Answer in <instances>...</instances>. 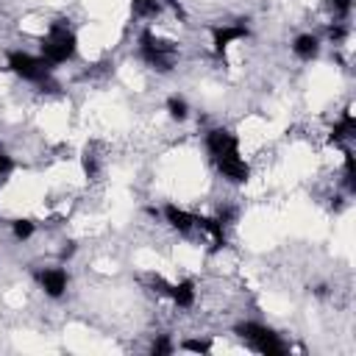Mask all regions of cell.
<instances>
[{
	"label": "cell",
	"instance_id": "7c38bea8",
	"mask_svg": "<svg viewBox=\"0 0 356 356\" xmlns=\"http://www.w3.org/2000/svg\"><path fill=\"white\" fill-rule=\"evenodd\" d=\"M353 134H356V120H353L350 111H345L342 120L334 122V128H331V142H345V139H350Z\"/></svg>",
	"mask_w": 356,
	"mask_h": 356
},
{
	"label": "cell",
	"instance_id": "9a60e30c",
	"mask_svg": "<svg viewBox=\"0 0 356 356\" xmlns=\"http://www.w3.org/2000/svg\"><path fill=\"white\" fill-rule=\"evenodd\" d=\"M345 186H348V192H356V167H353V153H345Z\"/></svg>",
	"mask_w": 356,
	"mask_h": 356
},
{
	"label": "cell",
	"instance_id": "2e32d148",
	"mask_svg": "<svg viewBox=\"0 0 356 356\" xmlns=\"http://www.w3.org/2000/svg\"><path fill=\"white\" fill-rule=\"evenodd\" d=\"M11 231H14L17 239H28V236L33 234V222H31V220H14V222H11Z\"/></svg>",
	"mask_w": 356,
	"mask_h": 356
},
{
	"label": "cell",
	"instance_id": "ba28073f",
	"mask_svg": "<svg viewBox=\"0 0 356 356\" xmlns=\"http://www.w3.org/2000/svg\"><path fill=\"white\" fill-rule=\"evenodd\" d=\"M239 39H248L245 25H217V28H211V47H214L217 56H222Z\"/></svg>",
	"mask_w": 356,
	"mask_h": 356
},
{
	"label": "cell",
	"instance_id": "9c48e42d",
	"mask_svg": "<svg viewBox=\"0 0 356 356\" xmlns=\"http://www.w3.org/2000/svg\"><path fill=\"white\" fill-rule=\"evenodd\" d=\"M164 220L170 222V228H175L178 234H192L197 231V214L186 211V209H178L175 203H167L164 206Z\"/></svg>",
	"mask_w": 356,
	"mask_h": 356
},
{
	"label": "cell",
	"instance_id": "3957f363",
	"mask_svg": "<svg viewBox=\"0 0 356 356\" xmlns=\"http://www.w3.org/2000/svg\"><path fill=\"white\" fill-rule=\"evenodd\" d=\"M139 53H142V58H145L153 70H159V72H170V70L175 67V47H172L170 42L153 36L150 31H145V33L139 36Z\"/></svg>",
	"mask_w": 356,
	"mask_h": 356
},
{
	"label": "cell",
	"instance_id": "8fae6325",
	"mask_svg": "<svg viewBox=\"0 0 356 356\" xmlns=\"http://www.w3.org/2000/svg\"><path fill=\"white\" fill-rule=\"evenodd\" d=\"M292 53L300 58V61H312L317 53H320V39L314 33H300L295 42H292Z\"/></svg>",
	"mask_w": 356,
	"mask_h": 356
},
{
	"label": "cell",
	"instance_id": "d6986e66",
	"mask_svg": "<svg viewBox=\"0 0 356 356\" xmlns=\"http://www.w3.org/2000/svg\"><path fill=\"white\" fill-rule=\"evenodd\" d=\"M14 170V161H11V156H6V153H0V184L8 178V172Z\"/></svg>",
	"mask_w": 356,
	"mask_h": 356
},
{
	"label": "cell",
	"instance_id": "6da1fadb",
	"mask_svg": "<svg viewBox=\"0 0 356 356\" xmlns=\"http://www.w3.org/2000/svg\"><path fill=\"white\" fill-rule=\"evenodd\" d=\"M234 334L248 345V348H253L256 353H261V356H284L289 348L281 342V337L273 331V328H267V325H261V323H239L236 328H234Z\"/></svg>",
	"mask_w": 356,
	"mask_h": 356
},
{
	"label": "cell",
	"instance_id": "7a4b0ae2",
	"mask_svg": "<svg viewBox=\"0 0 356 356\" xmlns=\"http://www.w3.org/2000/svg\"><path fill=\"white\" fill-rule=\"evenodd\" d=\"M75 33L64 25V22H53L47 36L42 39V58L53 67V64H64L75 56Z\"/></svg>",
	"mask_w": 356,
	"mask_h": 356
},
{
	"label": "cell",
	"instance_id": "44dd1931",
	"mask_svg": "<svg viewBox=\"0 0 356 356\" xmlns=\"http://www.w3.org/2000/svg\"><path fill=\"white\" fill-rule=\"evenodd\" d=\"M331 6H334V11H339L342 17L350 11V0H331Z\"/></svg>",
	"mask_w": 356,
	"mask_h": 356
},
{
	"label": "cell",
	"instance_id": "8992f818",
	"mask_svg": "<svg viewBox=\"0 0 356 356\" xmlns=\"http://www.w3.org/2000/svg\"><path fill=\"white\" fill-rule=\"evenodd\" d=\"M153 286H159V292L170 295L172 303L181 306V309H189V306L195 303V281H189V278H186V281H178V284H167V281L156 278Z\"/></svg>",
	"mask_w": 356,
	"mask_h": 356
},
{
	"label": "cell",
	"instance_id": "277c9868",
	"mask_svg": "<svg viewBox=\"0 0 356 356\" xmlns=\"http://www.w3.org/2000/svg\"><path fill=\"white\" fill-rule=\"evenodd\" d=\"M8 70L17 78L31 81V83H44L50 78V64L42 56H31V53H22V50L8 53Z\"/></svg>",
	"mask_w": 356,
	"mask_h": 356
},
{
	"label": "cell",
	"instance_id": "ac0fdd59",
	"mask_svg": "<svg viewBox=\"0 0 356 356\" xmlns=\"http://www.w3.org/2000/svg\"><path fill=\"white\" fill-rule=\"evenodd\" d=\"M150 353H156V356H167V353H172V342H170L167 337H159V339L150 345Z\"/></svg>",
	"mask_w": 356,
	"mask_h": 356
},
{
	"label": "cell",
	"instance_id": "52a82bcc",
	"mask_svg": "<svg viewBox=\"0 0 356 356\" xmlns=\"http://www.w3.org/2000/svg\"><path fill=\"white\" fill-rule=\"evenodd\" d=\"M206 147H209L211 159H220V156H228V153L239 150V139L228 128H214V131L206 134Z\"/></svg>",
	"mask_w": 356,
	"mask_h": 356
},
{
	"label": "cell",
	"instance_id": "ffe728a7",
	"mask_svg": "<svg viewBox=\"0 0 356 356\" xmlns=\"http://www.w3.org/2000/svg\"><path fill=\"white\" fill-rule=\"evenodd\" d=\"M83 172H86L89 178H95V175H97V161H95V156H92V153H83Z\"/></svg>",
	"mask_w": 356,
	"mask_h": 356
},
{
	"label": "cell",
	"instance_id": "30bf717a",
	"mask_svg": "<svg viewBox=\"0 0 356 356\" xmlns=\"http://www.w3.org/2000/svg\"><path fill=\"white\" fill-rule=\"evenodd\" d=\"M36 281H39V286H42L50 298H61V295L67 292V284H70V278H67V273H64L61 267H50V270L36 273Z\"/></svg>",
	"mask_w": 356,
	"mask_h": 356
},
{
	"label": "cell",
	"instance_id": "4fadbf2b",
	"mask_svg": "<svg viewBox=\"0 0 356 356\" xmlns=\"http://www.w3.org/2000/svg\"><path fill=\"white\" fill-rule=\"evenodd\" d=\"M167 111H170V117L172 120H186V114H189V106H186V100L184 97H178V95H172L170 100H167Z\"/></svg>",
	"mask_w": 356,
	"mask_h": 356
},
{
	"label": "cell",
	"instance_id": "e0dca14e",
	"mask_svg": "<svg viewBox=\"0 0 356 356\" xmlns=\"http://www.w3.org/2000/svg\"><path fill=\"white\" fill-rule=\"evenodd\" d=\"M181 348L184 350H195V353H209L211 350V342L209 339H186Z\"/></svg>",
	"mask_w": 356,
	"mask_h": 356
},
{
	"label": "cell",
	"instance_id": "5b68a950",
	"mask_svg": "<svg viewBox=\"0 0 356 356\" xmlns=\"http://www.w3.org/2000/svg\"><path fill=\"white\" fill-rule=\"evenodd\" d=\"M214 164H217V170H220L228 181H234V184H245V181L250 178V167H248V161L239 156V150L214 159Z\"/></svg>",
	"mask_w": 356,
	"mask_h": 356
},
{
	"label": "cell",
	"instance_id": "5bb4252c",
	"mask_svg": "<svg viewBox=\"0 0 356 356\" xmlns=\"http://www.w3.org/2000/svg\"><path fill=\"white\" fill-rule=\"evenodd\" d=\"M161 3H172L175 6V0H131L134 11H139V14H153V11H159Z\"/></svg>",
	"mask_w": 356,
	"mask_h": 356
}]
</instances>
